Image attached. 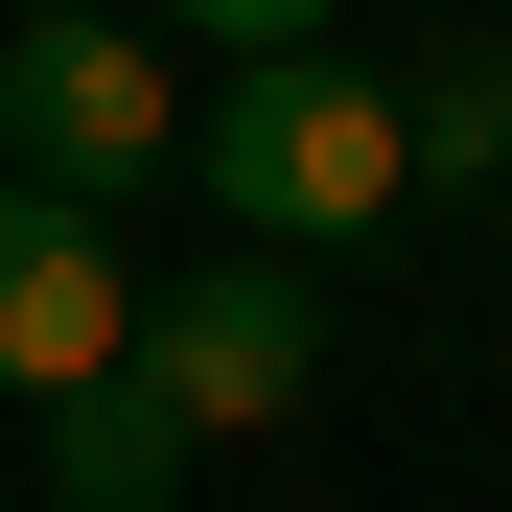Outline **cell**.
I'll return each mask as SVG.
<instances>
[{
    "label": "cell",
    "instance_id": "cell-1",
    "mask_svg": "<svg viewBox=\"0 0 512 512\" xmlns=\"http://www.w3.org/2000/svg\"><path fill=\"white\" fill-rule=\"evenodd\" d=\"M187 187H210L256 256H350V233L419 187V117L373 94L350 47H256V70H210V94H187Z\"/></svg>",
    "mask_w": 512,
    "mask_h": 512
},
{
    "label": "cell",
    "instance_id": "cell-2",
    "mask_svg": "<svg viewBox=\"0 0 512 512\" xmlns=\"http://www.w3.org/2000/svg\"><path fill=\"white\" fill-rule=\"evenodd\" d=\"M187 163V94H163V47L140 24H24L0 47V187H47V210H117Z\"/></svg>",
    "mask_w": 512,
    "mask_h": 512
},
{
    "label": "cell",
    "instance_id": "cell-3",
    "mask_svg": "<svg viewBox=\"0 0 512 512\" xmlns=\"http://www.w3.org/2000/svg\"><path fill=\"white\" fill-rule=\"evenodd\" d=\"M326 373V256H210V280H140V396L187 419V443H233V419H280Z\"/></svg>",
    "mask_w": 512,
    "mask_h": 512
},
{
    "label": "cell",
    "instance_id": "cell-4",
    "mask_svg": "<svg viewBox=\"0 0 512 512\" xmlns=\"http://www.w3.org/2000/svg\"><path fill=\"white\" fill-rule=\"evenodd\" d=\"M94 373H140V280L94 256V210L0 187V396H94Z\"/></svg>",
    "mask_w": 512,
    "mask_h": 512
},
{
    "label": "cell",
    "instance_id": "cell-5",
    "mask_svg": "<svg viewBox=\"0 0 512 512\" xmlns=\"http://www.w3.org/2000/svg\"><path fill=\"white\" fill-rule=\"evenodd\" d=\"M47 489H70V512H187V419H163L140 373L47 396Z\"/></svg>",
    "mask_w": 512,
    "mask_h": 512
},
{
    "label": "cell",
    "instance_id": "cell-6",
    "mask_svg": "<svg viewBox=\"0 0 512 512\" xmlns=\"http://www.w3.org/2000/svg\"><path fill=\"white\" fill-rule=\"evenodd\" d=\"M419 163H443V187H512V47H466V70H419Z\"/></svg>",
    "mask_w": 512,
    "mask_h": 512
},
{
    "label": "cell",
    "instance_id": "cell-7",
    "mask_svg": "<svg viewBox=\"0 0 512 512\" xmlns=\"http://www.w3.org/2000/svg\"><path fill=\"white\" fill-rule=\"evenodd\" d=\"M163 24H187L210 70H256V47H326V0H163Z\"/></svg>",
    "mask_w": 512,
    "mask_h": 512
},
{
    "label": "cell",
    "instance_id": "cell-8",
    "mask_svg": "<svg viewBox=\"0 0 512 512\" xmlns=\"http://www.w3.org/2000/svg\"><path fill=\"white\" fill-rule=\"evenodd\" d=\"M24 24H117V0H24Z\"/></svg>",
    "mask_w": 512,
    "mask_h": 512
}]
</instances>
